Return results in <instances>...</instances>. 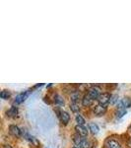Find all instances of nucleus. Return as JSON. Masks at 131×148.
Wrapping results in <instances>:
<instances>
[{"instance_id": "obj_1", "label": "nucleus", "mask_w": 131, "mask_h": 148, "mask_svg": "<svg viewBox=\"0 0 131 148\" xmlns=\"http://www.w3.org/2000/svg\"><path fill=\"white\" fill-rule=\"evenodd\" d=\"M117 110H125L126 108H130L131 107V98L125 97L123 99L119 100V102L115 105Z\"/></svg>"}, {"instance_id": "obj_2", "label": "nucleus", "mask_w": 131, "mask_h": 148, "mask_svg": "<svg viewBox=\"0 0 131 148\" xmlns=\"http://www.w3.org/2000/svg\"><path fill=\"white\" fill-rule=\"evenodd\" d=\"M111 96H113V95H111L109 93H103V94H101L99 96V98H98V102H99V104L106 106V105L111 102Z\"/></svg>"}, {"instance_id": "obj_3", "label": "nucleus", "mask_w": 131, "mask_h": 148, "mask_svg": "<svg viewBox=\"0 0 131 148\" xmlns=\"http://www.w3.org/2000/svg\"><path fill=\"white\" fill-rule=\"evenodd\" d=\"M56 112H57V114H58L57 116H58V118L60 119V121H62V123L67 125L69 123V121H70V114L65 111H58V110H57Z\"/></svg>"}, {"instance_id": "obj_4", "label": "nucleus", "mask_w": 131, "mask_h": 148, "mask_svg": "<svg viewBox=\"0 0 131 148\" xmlns=\"http://www.w3.org/2000/svg\"><path fill=\"white\" fill-rule=\"evenodd\" d=\"M88 95L92 98L93 100H98V98L101 95V89L97 86H94V87H91L89 89V92H88Z\"/></svg>"}, {"instance_id": "obj_5", "label": "nucleus", "mask_w": 131, "mask_h": 148, "mask_svg": "<svg viewBox=\"0 0 131 148\" xmlns=\"http://www.w3.org/2000/svg\"><path fill=\"white\" fill-rule=\"evenodd\" d=\"M9 132H10V134H12L13 136L20 137L21 134H22V130L19 128L17 125H9Z\"/></svg>"}, {"instance_id": "obj_6", "label": "nucleus", "mask_w": 131, "mask_h": 148, "mask_svg": "<svg viewBox=\"0 0 131 148\" xmlns=\"http://www.w3.org/2000/svg\"><path fill=\"white\" fill-rule=\"evenodd\" d=\"M106 106H104V105L98 104L97 106H95L94 109V114L96 116H103V114H106Z\"/></svg>"}, {"instance_id": "obj_7", "label": "nucleus", "mask_w": 131, "mask_h": 148, "mask_svg": "<svg viewBox=\"0 0 131 148\" xmlns=\"http://www.w3.org/2000/svg\"><path fill=\"white\" fill-rule=\"evenodd\" d=\"M29 96V91H25V92H21L20 94H18L17 96L15 98V104H21L25 101L26 99L28 98Z\"/></svg>"}, {"instance_id": "obj_8", "label": "nucleus", "mask_w": 131, "mask_h": 148, "mask_svg": "<svg viewBox=\"0 0 131 148\" xmlns=\"http://www.w3.org/2000/svg\"><path fill=\"white\" fill-rule=\"evenodd\" d=\"M75 130H76V132H77L78 134L81 135V136H83V137H86L88 135V130H87V127H86L85 125H77L75 126Z\"/></svg>"}, {"instance_id": "obj_9", "label": "nucleus", "mask_w": 131, "mask_h": 148, "mask_svg": "<svg viewBox=\"0 0 131 148\" xmlns=\"http://www.w3.org/2000/svg\"><path fill=\"white\" fill-rule=\"evenodd\" d=\"M18 114H19V110L17 107H11L6 112L7 116H9V118H16V116H18Z\"/></svg>"}, {"instance_id": "obj_10", "label": "nucleus", "mask_w": 131, "mask_h": 148, "mask_svg": "<svg viewBox=\"0 0 131 148\" xmlns=\"http://www.w3.org/2000/svg\"><path fill=\"white\" fill-rule=\"evenodd\" d=\"M106 145L108 148H121L120 143L114 139H108L106 140Z\"/></svg>"}, {"instance_id": "obj_11", "label": "nucleus", "mask_w": 131, "mask_h": 148, "mask_svg": "<svg viewBox=\"0 0 131 148\" xmlns=\"http://www.w3.org/2000/svg\"><path fill=\"white\" fill-rule=\"evenodd\" d=\"M79 147L80 148H93V143L84 137L82 139V141H81V143L79 144Z\"/></svg>"}, {"instance_id": "obj_12", "label": "nucleus", "mask_w": 131, "mask_h": 148, "mask_svg": "<svg viewBox=\"0 0 131 148\" xmlns=\"http://www.w3.org/2000/svg\"><path fill=\"white\" fill-rule=\"evenodd\" d=\"M93 101H94V100H93L92 98L90 97L88 94H86L85 96L83 97V99H82V104L84 105V106H87L88 107V106H91Z\"/></svg>"}, {"instance_id": "obj_13", "label": "nucleus", "mask_w": 131, "mask_h": 148, "mask_svg": "<svg viewBox=\"0 0 131 148\" xmlns=\"http://www.w3.org/2000/svg\"><path fill=\"white\" fill-rule=\"evenodd\" d=\"M89 130H91V132L93 133V134H98L100 131V127L99 125H97V123H91L89 125Z\"/></svg>"}, {"instance_id": "obj_14", "label": "nucleus", "mask_w": 131, "mask_h": 148, "mask_svg": "<svg viewBox=\"0 0 131 148\" xmlns=\"http://www.w3.org/2000/svg\"><path fill=\"white\" fill-rule=\"evenodd\" d=\"M70 109L73 113H77V112L80 111V107H79V104L77 102H72L70 104Z\"/></svg>"}, {"instance_id": "obj_15", "label": "nucleus", "mask_w": 131, "mask_h": 148, "mask_svg": "<svg viewBox=\"0 0 131 148\" xmlns=\"http://www.w3.org/2000/svg\"><path fill=\"white\" fill-rule=\"evenodd\" d=\"M10 96H11V93L9 90H2L1 93H0V97L4 100H7L8 98H10Z\"/></svg>"}, {"instance_id": "obj_16", "label": "nucleus", "mask_w": 131, "mask_h": 148, "mask_svg": "<svg viewBox=\"0 0 131 148\" xmlns=\"http://www.w3.org/2000/svg\"><path fill=\"white\" fill-rule=\"evenodd\" d=\"M75 120H76V123H77L79 125H85V123H86L85 119L83 118L81 114H77V116H76V118H75Z\"/></svg>"}, {"instance_id": "obj_17", "label": "nucleus", "mask_w": 131, "mask_h": 148, "mask_svg": "<svg viewBox=\"0 0 131 148\" xmlns=\"http://www.w3.org/2000/svg\"><path fill=\"white\" fill-rule=\"evenodd\" d=\"M54 102H55V104L58 105V106H63L64 105V101H63L62 97L59 96V95H55V96H54Z\"/></svg>"}, {"instance_id": "obj_18", "label": "nucleus", "mask_w": 131, "mask_h": 148, "mask_svg": "<svg viewBox=\"0 0 131 148\" xmlns=\"http://www.w3.org/2000/svg\"><path fill=\"white\" fill-rule=\"evenodd\" d=\"M119 98H118V96L117 95H113V96H111V105H116L117 104L118 102H119Z\"/></svg>"}, {"instance_id": "obj_19", "label": "nucleus", "mask_w": 131, "mask_h": 148, "mask_svg": "<svg viewBox=\"0 0 131 148\" xmlns=\"http://www.w3.org/2000/svg\"><path fill=\"white\" fill-rule=\"evenodd\" d=\"M79 98H80L79 92L73 93V94L71 95V100H72V102H77L78 103V100H79Z\"/></svg>"}, {"instance_id": "obj_20", "label": "nucleus", "mask_w": 131, "mask_h": 148, "mask_svg": "<svg viewBox=\"0 0 131 148\" xmlns=\"http://www.w3.org/2000/svg\"><path fill=\"white\" fill-rule=\"evenodd\" d=\"M125 114H126V111H125V110H118V111L115 113V114H116V118H118V119L122 118V116H124Z\"/></svg>"}, {"instance_id": "obj_21", "label": "nucleus", "mask_w": 131, "mask_h": 148, "mask_svg": "<svg viewBox=\"0 0 131 148\" xmlns=\"http://www.w3.org/2000/svg\"><path fill=\"white\" fill-rule=\"evenodd\" d=\"M2 148H12L11 145H9V144H5V145H3V147Z\"/></svg>"}, {"instance_id": "obj_22", "label": "nucleus", "mask_w": 131, "mask_h": 148, "mask_svg": "<svg viewBox=\"0 0 131 148\" xmlns=\"http://www.w3.org/2000/svg\"><path fill=\"white\" fill-rule=\"evenodd\" d=\"M128 147L131 148V138L129 139V141H128Z\"/></svg>"}, {"instance_id": "obj_23", "label": "nucleus", "mask_w": 131, "mask_h": 148, "mask_svg": "<svg viewBox=\"0 0 131 148\" xmlns=\"http://www.w3.org/2000/svg\"><path fill=\"white\" fill-rule=\"evenodd\" d=\"M73 148H79V147H73Z\"/></svg>"}]
</instances>
